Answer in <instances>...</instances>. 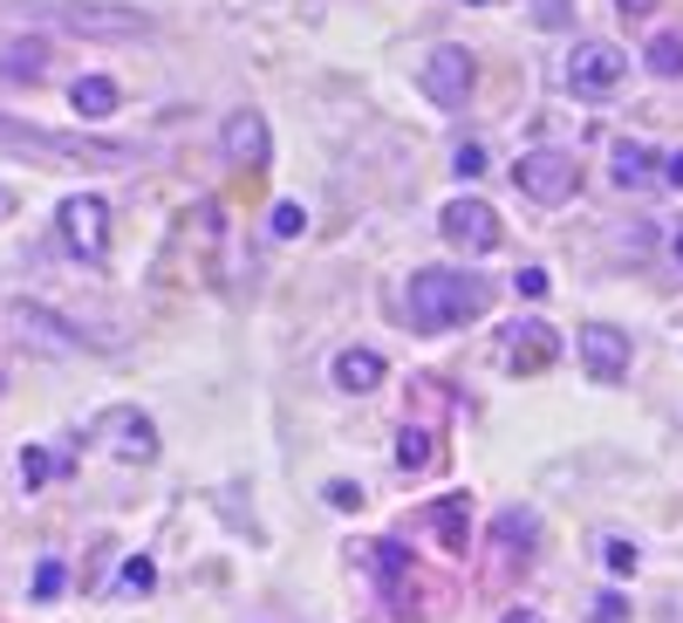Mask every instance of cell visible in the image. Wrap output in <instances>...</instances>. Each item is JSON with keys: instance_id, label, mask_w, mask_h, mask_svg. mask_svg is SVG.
I'll use <instances>...</instances> for the list:
<instances>
[{"instance_id": "cell-1", "label": "cell", "mask_w": 683, "mask_h": 623, "mask_svg": "<svg viewBox=\"0 0 683 623\" xmlns=\"http://www.w3.org/2000/svg\"><path fill=\"white\" fill-rule=\"evenodd\" d=\"M404 308H411V329L445 336V329H458V323H472V316H486V308H493V282L452 275V267H417Z\"/></svg>"}, {"instance_id": "cell-2", "label": "cell", "mask_w": 683, "mask_h": 623, "mask_svg": "<svg viewBox=\"0 0 683 623\" xmlns=\"http://www.w3.org/2000/svg\"><path fill=\"white\" fill-rule=\"evenodd\" d=\"M0 144H14V151H49V159H69V165H103V172L137 165V151H131V144H116V137L42 131V124H14V116H0Z\"/></svg>"}, {"instance_id": "cell-3", "label": "cell", "mask_w": 683, "mask_h": 623, "mask_svg": "<svg viewBox=\"0 0 683 623\" xmlns=\"http://www.w3.org/2000/svg\"><path fill=\"white\" fill-rule=\"evenodd\" d=\"M49 14H55L69 34H96V42H137V34H151V14L110 8V0H55Z\"/></svg>"}, {"instance_id": "cell-4", "label": "cell", "mask_w": 683, "mask_h": 623, "mask_svg": "<svg viewBox=\"0 0 683 623\" xmlns=\"http://www.w3.org/2000/svg\"><path fill=\"white\" fill-rule=\"evenodd\" d=\"M513 185L540 206H560V200L581 192V165H575V151H527V159L513 165Z\"/></svg>"}, {"instance_id": "cell-5", "label": "cell", "mask_w": 683, "mask_h": 623, "mask_svg": "<svg viewBox=\"0 0 683 623\" xmlns=\"http://www.w3.org/2000/svg\"><path fill=\"white\" fill-rule=\"evenodd\" d=\"M437 233H445L458 254H493L506 241V226H499V213L486 200H452L445 213H437Z\"/></svg>"}, {"instance_id": "cell-6", "label": "cell", "mask_w": 683, "mask_h": 623, "mask_svg": "<svg viewBox=\"0 0 683 623\" xmlns=\"http://www.w3.org/2000/svg\"><path fill=\"white\" fill-rule=\"evenodd\" d=\"M219 151H226V165H239L247 178H260L273 165V137H267V116L260 110H232L226 124H219Z\"/></svg>"}, {"instance_id": "cell-7", "label": "cell", "mask_w": 683, "mask_h": 623, "mask_svg": "<svg viewBox=\"0 0 683 623\" xmlns=\"http://www.w3.org/2000/svg\"><path fill=\"white\" fill-rule=\"evenodd\" d=\"M417 90L437 103V110H465V96H472V55L465 49H431L424 55V69H417Z\"/></svg>"}, {"instance_id": "cell-8", "label": "cell", "mask_w": 683, "mask_h": 623, "mask_svg": "<svg viewBox=\"0 0 683 623\" xmlns=\"http://www.w3.org/2000/svg\"><path fill=\"white\" fill-rule=\"evenodd\" d=\"M62 241L83 254L90 267H103V254H110V206H103V200H90V192L62 200Z\"/></svg>"}, {"instance_id": "cell-9", "label": "cell", "mask_w": 683, "mask_h": 623, "mask_svg": "<svg viewBox=\"0 0 683 623\" xmlns=\"http://www.w3.org/2000/svg\"><path fill=\"white\" fill-rule=\"evenodd\" d=\"M622 75H629V55H622L615 42H581V49L568 55V90H575V96H609Z\"/></svg>"}, {"instance_id": "cell-10", "label": "cell", "mask_w": 683, "mask_h": 623, "mask_svg": "<svg viewBox=\"0 0 683 623\" xmlns=\"http://www.w3.org/2000/svg\"><path fill=\"white\" fill-rule=\"evenodd\" d=\"M103 446L116 452V459H137V466H151L157 459V425L137 411V405H116V411H103Z\"/></svg>"}, {"instance_id": "cell-11", "label": "cell", "mask_w": 683, "mask_h": 623, "mask_svg": "<svg viewBox=\"0 0 683 623\" xmlns=\"http://www.w3.org/2000/svg\"><path fill=\"white\" fill-rule=\"evenodd\" d=\"M575 343H581V364H588V377H594V384H622V377H629V336H622V329L588 323Z\"/></svg>"}, {"instance_id": "cell-12", "label": "cell", "mask_w": 683, "mask_h": 623, "mask_svg": "<svg viewBox=\"0 0 683 623\" xmlns=\"http://www.w3.org/2000/svg\"><path fill=\"white\" fill-rule=\"evenodd\" d=\"M656 178H663V151H650L642 137H622L615 144V185L642 192V185H656Z\"/></svg>"}, {"instance_id": "cell-13", "label": "cell", "mask_w": 683, "mask_h": 623, "mask_svg": "<svg viewBox=\"0 0 683 623\" xmlns=\"http://www.w3.org/2000/svg\"><path fill=\"white\" fill-rule=\"evenodd\" d=\"M553 349H560V343H553V329H547V323H519V329H513V343H506V364L527 377V370H547V364H553Z\"/></svg>"}, {"instance_id": "cell-14", "label": "cell", "mask_w": 683, "mask_h": 623, "mask_svg": "<svg viewBox=\"0 0 683 623\" xmlns=\"http://www.w3.org/2000/svg\"><path fill=\"white\" fill-rule=\"evenodd\" d=\"M383 370H390V364L376 357V349H342V357H335V384H342V391H355V398L376 391Z\"/></svg>"}, {"instance_id": "cell-15", "label": "cell", "mask_w": 683, "mask_h": 623, "mask_svg": "<svg viewBox=\"0 0 683 623\" xmlns=\"http://www.w3.org/2000/svg\"><path fill=\"white\" fill-rule=\"evenodd\" d=\"M0 75H8V83H42V75H49V49L42 42H8V49H0Z\"/></svg>"}, {"instance_id": "cell-16", "label": "cell", "mask_w": 683, "mask_h": 623, "mask_svg": "<svg viewBox=\"0 0 683 623\" xmlns=\"http://www.w3.org/2000/svg\"><path fill=\"white\" fill-rule=\"evenodd\" d=\"M431 528H437V541H445V555H465V549H472V514H465V500H437V508H431Z\"/></svg>"}, {"instance_id": "cell-17", "label": "cell", "mask_w": 683, "mask_h": 623, "mask_svg": "<svg viewBox=\"0 0 683 623\" xmlns=\"http://www.w3.org/2000/svg\"><path fill=\"white\" fill-rule=\"evenodd\" d=\"M363 562L383 575V590H404V582H411V562H404L396 541H363Z\"/></svg>"}, {"instance_id": "cell-18", "label": "cell", "mask_w": 683, "mask_h": 623, "mask_svg": "<svg viewBox=\"0 0 683 623\" xmlns=\"http://www.w3.org/2000/svg\"><path fill=\"white\" fill-rule=\"evenodd\" d=\"M69 103L96 124V116H110V110H116V83H110V75H83V83L69 90Z\"/></svg>"}, {"instance_id": "cell-19", "label": "cell", "mask_w": 683, "mask_h": 623, "mask_svg": "<svg viewBox=\"0 0 683 623\" xmlns=\"http://www.w3.org/2000/svg\"><path fill=\"white\" fill-rule=\"evenodd\" d=\"M396 466H404V473H431V466H437V446H431V432L404 425V439H396Z\"/></svg>"}, {"instance_id": "cell-20", "label": "cell", "mask_w": 683, "mask_h": 623, "mask_svg": "<svg viewBox=\"0 0 683 623\" xmlns=\"http://www.w3.org/2000/svg\"><path fill=\"white\" fill-rule=\"evenodd\" d=\"M650 75H663V83L683 75V34H656L650 42Z\"/></svg>"}, {"instance_id": "cell-21", "label": "cell", "mask_w": 683, "mask_h": 623, "mask_svg": "<svg viewBox=\"0 0 683 623\" xmlns=\"http://www.w3.org/2000/svg\"><path fill=\"white\" fill-rule=\"evenodd\" d=\"M62 582H69V569H62L55 555H42V562H34V603H55Z\"/></svg>"}, {"instance_id": "cell-22", "label": "cell", "mask_w": 683, "mask_h": 623, "mask_svg": "<svg viewBox=\"0 0 683 623\" xmlns=\"http://www.w3.org/2000/svg\"><path fill=\"white\" fill-rule=\"evenodd\" d=\"M49 480H55V459H49L42 446H28V452H21V487L34 493V487H49Z\"/></svg>"}, {"instance_id": "cell-23", "label": "cell", "mask_w": 683, "mask_h": 623, "mask_svg": "<svg viewBox=\"0 0 683 623\" xmlns=\"http://www.w3.org/2000/svg\"><path fill=\"white\" fill-rule=\"evenodd\" d=\"M452 172H458V178H486V172H493L486 144H458V151H452Z\"/></svg>"}, {"instance_id": "cell-24", "label": "cell", "mask_w": 683, "mask_h": 623, "mask_svg": "<svg viewBox=\"0 0 683 623\" xmlns=\"http://www.w3.org/2000/svg\"><path fill=\"white\" fill-rule=\"evenodd\" d=\"M601 562H609L615 575H629V569H635V549H629L622 534H601Z\"/></svg>"}, {"instance_id": "cell-25", "label": "cell", "mask_w": 683, "mask_h": 623, "mask_svg": "<svg viewBox=\"0 0 683 623\" xmlns=\"http://www.w3.org/2000/svg\"><path fill=\"white\" fill-rule=\"evenodd\" d=\"M321 493H329V508H363V487H355V480H329V487H321Z\"/></svg>"}, {"instance_id": "cell-26", "label": "cell", "mask_w": 683, "mask_h": 623, "mask_svg": "<svg viewBox=\"0 0 683 623\" xmlns=\"http://www.w3.org/2000/svg\"><path fill=\"white\" fill-rule=\"evenodd\" d=\"M273 233H280V241H294V233H301V206H294V200L273 206Z\"/></svg>"}, {"instance_id": "cell-27", "label": "cell", "mask_w": 683, "mask_h": 623, "mask_svg": "<svg viewBox=\"0 0 683 623\" xmlns=\"http://www.w3.org/2000/svg\"><path fill=\"white\" fill-rule=\"evenodd\" d=\"M151 582H157V569H151L144 555H131V562H124V590H151Z\"/></svg>"}, {"instance_id": "cell-28", "label": "cell", "mask_w": 683, "mask_h": 623, "mask_svg": "<svg viewBox=\"0 0 683 623\" xmlns=\"http://www.w3.org/2000/svg\"><path fill=\"white\" fill-rule=\"evenodd\" d=\"M534 21H540V28H560V21H568V0H534Z\"/></svg>"}, {"instance_id": "cell-29", "label": "cell", "mask_w": 683, "mask_h": 623, "mask_svg": "<svg viewBox=\"0 0 683 623\" xmlns=\"http://www.w3.org/2000/svg\"><path fill=\"white\" fill-rule=\"evenodd\" d=\"M513 282H519V295H547V267H519Z\"/></svg>"}, {"instance_id": "cell-30", "label": "cell", "mask_w": 683, "mask_h": 623, "mask_svg": "<svg viewBox=\"0 0 683 623\" xmlns=\"http://www.w3.org/2000/svg\"><path fill=\"white\" fill-rule=\"evenodd\" d=\"M663 185L683 192V151H663Z\"/></svg>"}, {"instance_id": "cell-31", "label": "cell", "mask_w": 683, "mask_h": 623, "mask_svg": "<svg viewBox=\"0 0 683 623\" xmlns=\"http://www.w3.org/2000/svg\"><path fill=\"white\" fill-rule=\"evenodd\" d=\"M594 623H622V596H601V603H594Z\"/></svg>"}, {"instance_id": "cell-32", "label": "cell", "mask_w": 683, "mask_h": 623, "mask_svg": "<svg viewBox=\"0 0 683 623\" xmlns=\"http://www.w3.org/2000/svg\"><path fill=\"white\" fill-rule=\"evenodd\" d=\"M615 8H622L629 21H642V14H656V0H615Z\"/></svg>"}, {"instance_id": "cell-33", "label": "cell", "mask_w": 683, "mask_h": 623, "mask_svg": "<svg viewBox=\"0 0 683 623\" xmlns=\"http://www.w3.org/2000/svg\"><path fill=\"white\" fill-rule=\"evenodd\" d=\"M499 623H540V616H534V610H506Z\"/></svg>"}, {"instance_id": "cell-34", "label": "cell", "mask_w": 683, "mask_h": 623, "mask_svg": "<svg viewBox=\"0 0 683 623\" xmlns=\"http://www.w3.org/2000/svg\"><path fill=\"white\" fill-rule=\"evenodd\" d=\"M676 261H683V226H676Z\"/></svg>"}, {"instance_id": "cell-35", "label": "cell", "mask_w": 683, "mask_h": 623, "mask_svg": "<svg viewBox=\"0 0 683 623\" xmlns=\"http://www.w3.org/2000/svg\"><path fill=\"white\" fill-rule=\"evenodd\" d=\"M0 398H8V377H0Z\"/></svg>"}]
</instances>
